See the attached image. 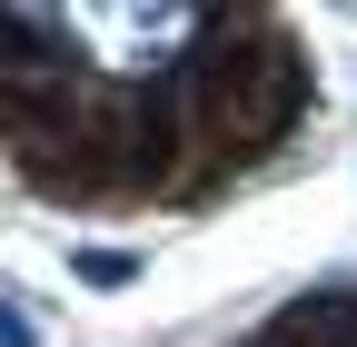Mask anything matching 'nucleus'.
Returning <instances> with one entry per match:
<instances>
[{"instance_id": "f257e3e1", "label": "nucleus", "mask_w": 357, "mask_h": 347, "mask_svg": "<svg viewBox=\"0 0 357 347\" xmlns=\"http://www.w3.org/2000/svg\"><path fill=\"white\" fill-rule=\"evenodd\" d=\"M79 278H89V288H119V278H139V258H119V248H79Z\"/></svg>"}, {"instance_id": "f03ea898", "label": "nucleus", "mask_w": 357, "mask_h": 347, "mask_svg": "<svg viewBox=\"0 0 357 347\" xmlns=\"http://www.w3.org/2000/svg\"><path fill=\"white\" fill-rule=\"evenodd\" d=\"M0 337H10V347H40V327H30V308H20V298L0 308Z\"/></svg>"}]
</instances>
